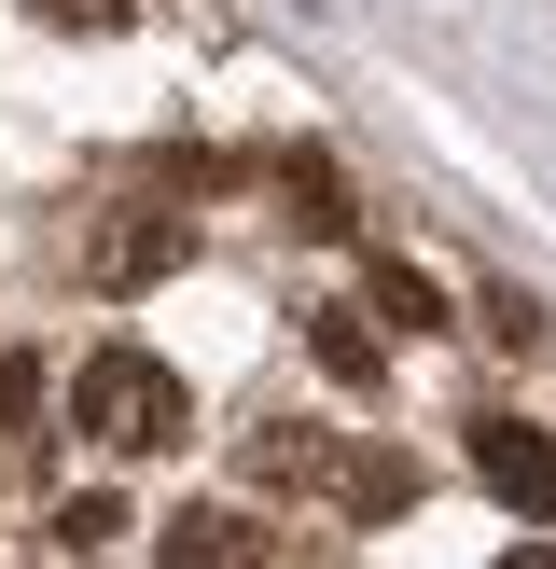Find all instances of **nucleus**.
Masks as SVG:
<instances>
[{"label": "nucleus", "instance_id": "8", "mask_svg": "<svg viewBox=\"0 0 556 569\" xmlns=\"http://www.w3.org/2000/svg\"><path fill=\"white\" fill-rule=\"evenodd\" d=\"M278 194H292V222H306V237H348V181H334L320 153H292V167H278Z\"/></svg>", "mask_w": 556, "mask_h": 569}, {"label": "nucleus", "instance_id": "7", "mask_svg": "<svg viewBox=\"0 0 556 569\" xmlns=\"http://www.w3.org/2000/svg\"><path fill=\"white\" fill-rule=\"evenodd\" d=\"M306 348H320L334 389H376V376H389V348H376V320H361V306H320V320H306Z\"/></svg>", "mask_w": 556, "mask_h": 569}, {"label": "nucleus", "instance_id": "2", "mask_svg": "<svg viewBox=\"0 0 556 569\" xmlns=\"http://www.w3.org/2000/svg\"><path fill=\"white\" fill-rule=\"evenodd\" d=\"M473 472H487V500H500V515H515V528H543V542H556V445L543 431H528V417H473Z\"/></svg>", "mask_w": 556, "mask_h": 569}, {"label": "nucleus", "instance_id": "3", "mask_svg": "<svg viewBox=\"0 0 556 569\" xmlns=\"http://www.w3.org/2000/svg\"><path fill=\"white\" fill-rule=\"evenodd\" d=\"M153 569H278V542H265L250 500H181V515L153 528Z\"/></svg>", "mask_w": 556, "mask_h": 569}, {"label": "nucleus", "instance_id": "11", "mask_svg": "<svg viewBox=\"0 0 556 569\" xmlns=\"http://www.w3.org/2000/svg\"><path fill=\"white\" fill-rule=\"evenodd\" d=\"M500 569H556V542H515V556H500Z\"/></svg>", "mask_w": 556, "mask_h": 569}, {"label": "nucleus", "instance_id": "1", "mask_svg": "<svg viewBox=\"0 0 556 569\" xmlns=\"http://www.w3.org/2000/svg\"><path fill=\"white\" fill-rule=\"evenodd\" d=\"M70 417H83V445H111V459H153V445H181L195 389L167 376L153 348H126V333H111V348L70 376Z\"/></svg>", "mask_w": 556, "mask_h": 569}, {"label": "nucleus", "instance_id": "6", "mask_svg": "<svg viewBox=\"0 0 556 569\" xmlns=\"http://www.w3.org/2000/svg\"><path fill=\"white\" fill-rule=\"evenodd\" d=\"M237 472H250V487H334V445L306 431V417H250Z\"/></svg>", "mask_w": 556, "mask_h": 569}, {"label": "nucleus", "instance_id": "4", "mask_svg": "<svg viewBox=\"0 0 556 569\" xmlns=\"http://www.w3.org/2000/svg\"><path fill=\"white\" fill-rule=\"evenodd\" d=\"M83 278H98V292H153V278H181V222H167V209L98 222V237H83Z\"/></svg>", "mask_w": 556, "mask_h": 569}, {"label": "nucleus", "instance_id": "10", "mask_svg": "<svg viewBox=\"0 0 556 569\" xmlns=\"http://www.w3.org/2000/svg\"><path fill=\"white\" fill-rule=\"evenodd\" d=\"M28 14H42V28H83V42H98V28H126L139 0H28Z\"/></svg>", "mask_w": 556, "mask_h": 569}, {"label": "nucleus", "instance_id": "5", "mask_svg": "<svg viewBox=\"0 0 556 569\" xmlns=\"http://www.w3.org/2000/svg\"><path fill=\"white\" fill-rule=\"evenodd\" d=\"M334 515H361V528L417 515V459L404 445H334Z\"/></svg>", "mask_w": 556, "mask_h": 569}, {"label": "nucleus", "instance_id": "9", "mask_svg": "<svg viewBox=\"0 0 556 569\" xmlns=\"http://www.w3.org/2000/svg\"><path fill=\"white\" fill-rule=\"evenodd\" d=\"M361 292H376V320H389V333H445V292H431L417 264H376Z\"/></svg>", "mask_w": 556, "mask_h": 569}]
</instances>
